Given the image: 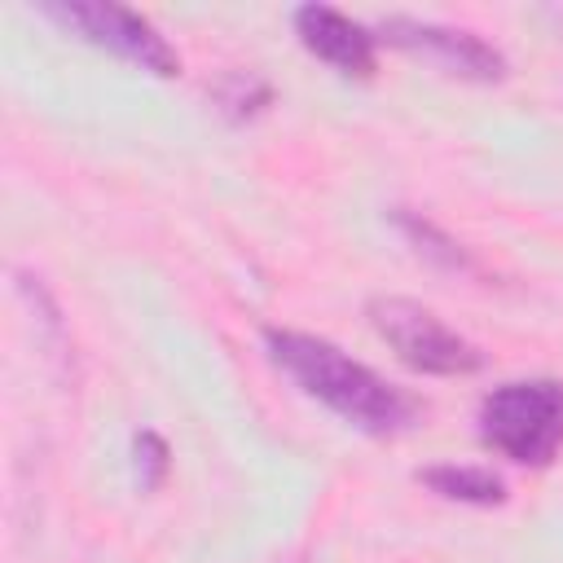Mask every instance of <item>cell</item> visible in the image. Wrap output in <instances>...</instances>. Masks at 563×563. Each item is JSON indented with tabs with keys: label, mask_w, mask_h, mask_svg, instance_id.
I'll use <instances>...</instances> for the list:
<instances>
[{
	"label": "cell",
	"mask_w": 563,
	"mask_h": 563,
	"mask_svg": "<svg viewBox=\"0 0 563 563\" xmlns=\"http://www.w3.org/2000/svg\"><path fill=\"white\" fill-rule=\"evenodd\" d=\"M479 440L519 466H550L563 449V378L493 387L479 400Z\"/></svg>",
	"instance_id": "obj_2"
},
{
	"label": "cell",
	"mask_w": 563,
	"mask_h": 563,
	"mask_svg": "<svg viewBox=\"0 0 563 563\" xmlns=\"http://www.w3.org/2000/svg\"><path fill=\"white\" fill-rule=\"evenodd\" d=\"M418 479H422L431 493H440L444 501H462V506H501V501H506L501 475H493V471H484V466L444 462V466L418 471Z\"/></svg>",
	"instance_id": "obj_7"
},
{
	"label": "cell",
	"mask_w": 563,
	"mask_h": 563,
	"mask_svg": "<svg viewBox=\"0 0 563 563\" xmlns=\"http://www.w3.org/2000/svg\"><path fill=\"white\" fill-rule=\"evenodd\" d=\"M295 35L299 44L321 57L325 66H334L339 75H352V79H369L374 66H378V35L361 22H352L347 13L330 9V4H303L295 9Z\"/></svg>",
	"instance_id": "obj_6"
},
{
	"label": "cell",
	"mask_w": 563,
	"mask_h": 563,
	"mask_svg": "<svg viewBox=\"0 0 563 563\" xmlns=\"http://www.w3.org/2000/svg\"><path fill=\"white\" fill-rule=\"evenodd\" d=\"M167 471H172V449H167V440L154 435V431H141V435H136V479H141V488L154 493V488L167 479Z\"/></svg>",
	"instance_id": "obj_10"
},
{
	"label": "cell",
	"mask_w": 563,
	"mask_h": 563,
	"mask_svg": "<svg viewBox=\"0 0 563 563\" xmlns=\"http://www.w3.org/2000/svg\"><path fill=\"white\" fill-rule=\"evenodd\" d=\"M40 13L57 26H66L70 35L150 70V75H176L180 70V53L163 40V31L141 18L136 9H123V4H110V0H44Z\"/></svg>",
	"instance_id": "obj_3"
},
{
	"label": "cell",
	"mask_w": 563,
	"mask_h": 563,
	"mask_svg": "<svg viewBox=\"0 0 563 563\" xmlns=\"http://www.w3.org/2000/svg\"><path fill=\"white\" fill-rule=\"evenodd\" d=\"M396 220H400V229L409 233V242H418V251H422V255L440 260L444 268H462V273L471 268V255H466V251H462L453 238H444V233H440L431 220H418V216H405V211H400Z\"/></svg>",
	"instance_id": "obj_9"
},
{
	"label": "cell",
	"mask_w": 563,
	"mask_h": 563,
	"mask_svg": "<svg viewBox=\"0 0 563 563\" xmlns=\"http://www.w3.org/2000/svg\"><path fill=\"white\" fill-rule=\"evenodd\" d=\"M264 347L282 374H290L312 400L369 435H396L413 422L418 405L369 365L352 361L339 343L303 330H264Z\"/></svg>",
	"instance_id": "obj_1"
},
{
	"label": "cell",
	"mask_w": 563,
	"mask_h": 563,
	"mask_svg": "<svg viewBox=\"0 0 563 563\" xmlns=\"http://www.w3.org/2000/svg\"><path fill=\"white\" fill-rule=\"evenodd\" d=\"M369 321H374L378 339L418 374L457 378V374H475L484 365L475 343H466L457 330H449L431 308H422L413 299L378 295V299H369Z\"/></svg>",
	"instance_id": "obj_4"
},
{
	"label": "cell",
	"mask_w": 563,
	"mask_h": 563,
	"mask_svg": "<svg viewBox=\"0 0 563 563\" xmlns=\"http://www.w3.org/2000/svg\"><path fill=\"white\" fill-rule=\"evenodd\" d=\"M216 101H220V110H224L229 119H255V114L273 101V88H268L260 75L238 70V75H229V79L216 88Z\"/></svg>",
	"instance_id": "obj_8"
},
{
	"label": "cell",
	"mask_w": 563,
	"mask_h": 563,
	"mask_svg": "<svg viewBox=\"0 0 563 563\" xmlns=\"http://www.w3.org/2000/svg\"><path fill=\"white\" fill-rule=\"evenodd\" d=\"M378 40L440 66L444 75H462V79H479V84H493L506 75V57L471 35V31H457V26H440V22H413V18H387L378 26Z\"/></svg>",
	"instance_id": "obj_5"
}]
</instances>
